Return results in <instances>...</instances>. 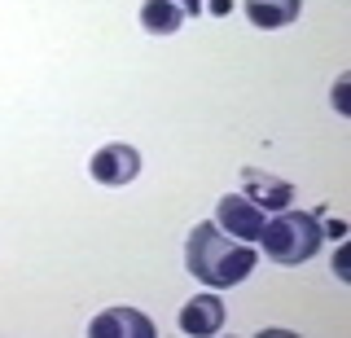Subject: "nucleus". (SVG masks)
<instances>
[{"mask_svg":"<svg viewBox=\"0 0 351 338\" xmlns=\"http://www.w3.org/2000/svg\"><path fill=\"white\" fill-rule=\"evenodd\" d=\"M334 110L338 114H351V106H347V80H338V88H334Z\"/></svg>","mask_w":351,"mask_h":338,"instance_id":"nucleus-10","label":"nucleus"},{"mask_svg":"<svg viewBox=\"0 0 351 338\" xmlns=\"http://www.w3.org/2000/svg\"><path fill=\"white\" fill-rule=\"evenodd\" d=\"M224 330V303H219V294L211 290H202V294H193L189 303L180 308V334H189V338H211Z\"/></svg>","mask_w":351,"mask_h":338,"instance_id":"nucleus-5","label":"nucleus"},{"mask_svg":"<svg viewBox=\"0 0 351 338\" xmlns=\"http://www.w3.org/2000/svg\"><path fill=\"white\" fill-rule=\"evenodd\" d=\"M180 9H184V14H197V9H202V0H180Z\"/></svg>","mask_w":351,"mask_h":338,"instance_id":"nucleus-11","label":"nucleus"},{"mask_svg":"<svg viewBox=\"0 0 351 338\" xmlns=\"http://www.w3.org/2000/svg\"><path fill=\"white\" fill-rule=\"evenodd\" d=\"M241 193H246L259 211H285V206L294 202V184L290 180L268 176V171H255V167L241 171Z\"/></svg>","mask_w":351,"mask_h":338,"instance_id":"nucleus-6","label":"nucleus"},{"mask_svg":"<svg viewBox=\"0 0 351 338\" xmlns=\"http://www.w3.org/2000/svg\"><path fill=\"white\" fill-rule=\"evenodd\" d=\"M259 242H263V255H268L272 264L294 268V264H307V259L321 250V242H325V224H321V215L290 211V206H285V211H277V220L263 224Z\"/></svg>","mask_w":351,"mask_h":338,"instance_id":"nucleus-2","label":"nucleus"},{"mask_svg":"<svg viewBox=\"0 0 351 338\" xmlns=\"http://www.w3.org/2000/svg\"><path fill=\"white\" fill-rule=\"evenodd\" d=\"M93 338H154V321L136 308H106L88 325Z\"/></svg>","mask_w":351,"mask_h":338,"instance_id":"nucleus-7","label":"nucleus"},{"mask_svg":"<svg viewBox=\"0 0 351 338\" xmlns=\"http://www.w3.org/2000/svg\"><path fill=\"white\" fill-rule=\"evenodd\" d=\"M184 9L176 5V0H145L141 5V27L149 31V36H176V31L184 27Z\"/></svg>","mask_w":351,"mask_h":338,"instance_id":"nucleus-8","label":"nucleus"},{"mask_svg":"<svg viewBox=\"0 0 351 338\" xmlns=\"http://www.w3.org/2000/svg\"><path fill=\"white\" fill-rule=\"evenodd\" d=\"M215 224L224 228L228 237H237V242H259V233H263V211L255 202L246 198V193H224L215 206Z\"/></svg>","mask_w":351,"mask_h":338,"instance_id":"nucleus-3","label":"nucleus"},{"mask_svg":"<svg viewBox=\"0 0 351 338\" xmlns=\"http://www.w3.org/2000/svg\"><path fill=\"white\" fill-rule=\"evenodd\" d=\"M88 176L97 184H110V189H119V184H128L132 176H141V154L123 141H110L106 149H97L93 162H88Z\"/></svg>","mask_w":351,"mask_h":338,"instance_id":"nucleus-4","label":"nucleus"},{"mask_svg":"<svg viewBox=\"0 0 351 338\" xmlns=\"http://www.w3.org/2000/svg\"><path fill=\"white\" fill-rule=\"evenodd\" d=\"M246 18L263 31H281L299 18V0H246Z\"/></svg>","mask_w":351,"mask_h":338,"instance_id":"nucleus-9","label":"nucleus"},{"mask_svg":"<svg viewBox=\"0 0 351 338\" xmlns=\"http://www.w3.org/2000/svg\"><path fill=\"white\" fill-rule=\"evenodd\" d=\"M255 259H259L255 246L228 237L224 228L211 224V220L193 224L189 242H184V268H189L206 290H228V286H237V281H246L250 272H255Z\"/></svg>","mask_w":351,"mask_h":338,"instance_id":"nucleus-1","label":"nucleus"}]
</instances>
